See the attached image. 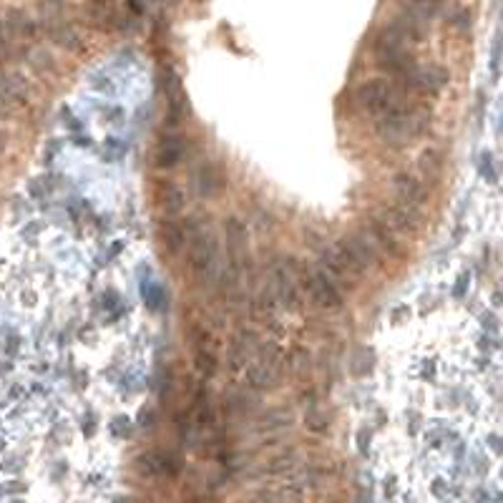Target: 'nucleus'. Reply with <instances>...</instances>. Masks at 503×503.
<instances>
[{
    "label": "nucleus",
    "instance_id": "dca6fc26",
    "mask_svg": "<svg viewBox=\"0 0 503 503\" xmlns=\"http://www.w3.org/2000/svg\"><path fill=\"white\" fill-rule=\"evenodd\" d=\"M365 234L370 237V242L377 247V252L385 257H390V260H400V257L405 255V249L400 247V239L395 231H390L388 226L382 224L380 219H370L368 222V229H365Z\"/></svg>",
    "mask_w": 503,
    "mask_h": 503
},
{
    "label": "nucleus",
    "instance_id": "9b49d317",
    "mask_svg": "<svg viewBox=\"0 0 503 503\" xmlns=\"http://www.w3.org/2000/svg\"><path fill=\"white\" fill-rule=\"evenodd\" d=\"M164 96H166V123L171 128L179 126L186 116V99L179 73L171 68H166V73H164Z\"/></svg>",
    "mask_w": 503,
    "mask_h": 503
},
{
    "label": "nucleus",
    "instance_id": "7ed1b4c3",
    "mask_svg": "<svg viewBox=\"0 0 503 503\" xmlns=\"http://www.w3.org/2000/svg\"><path fill=\"white\" fill-rule=\"evenodd\" d=\"M189 269L197 282H212L217 274V239L209 229L194 231L189 239Z\"/></svg>",
    "mask_w": 503,
    "mask_h": 503
},
{
    "label": "nucleus",
    "instance_id": "f3484780",
    "mask_svg": "<svg viewBox=\"0 0 503 503\" xmlns=\"http://www.w3.org/2000/svg\"><path fill=\"white\" fill-rule=\"evenodd\" d=\"M184 157V139L176 131L162 133V139L157 144V154H154V164L157 169H174Z\"/></svg>",
    "mask_w": 503,
    "mask_h": 503
},
{
    "label": "nucleus",
    "instance_id": "7c9ffc66",
    "mask_svg": "<svg viewBox=\"0 0 503 503\" xmlns=\"http://www.w3.org/2000/svg\"><path fill=\"white\" fill-rule=\"evenodd\" d=\"M0 114H8V104H6V99L0 96Z\"/></svg>",
    "mask_w": 503,
    "mask_h": 503
},
{
    "label": "nucleus",
    "instance_id": "a878e982",
    "mask_svg": "<svg viewBox=\"0 0 503 503\" xmlns=\"http://www.w3.org/2000/svg\"><path fill=\"white\" fill-rule=\"evenodd\" d=\"M440 6H443V0H413L411 11H416L418 16H423L425 20H428V18L433 16Z\"/></svg>",
    "mask_w": 503,
    "mask_h": 503
},
{
    "label": "nucleus",
    "instance_id": "0eeeda50",
    "mask_svg": "<svg viewBox=\"0 0 503 503\" xmlns=\"http://www.w3.org/2000/svg\"><path fill=\"white\" fill-rule=\"evenodd\" d=\"M393 189H395V197H398V207L423 217V207L428 204V191H425V184L418 179L416 174L411 171L395 174Z\"/></svg>",
    "mask_w": 503,
    "mask_h": 503
},
{
    "label": "nucleus",
    "instance_id": "6e6552de",
    "mask_svg": "<svg viewBox=\"0 0 503 503\" xmlns=\"http://www.w3.org/2000/svg\"><path fill=\"white\" fill-rule=\"evenodd\" d=\"M337 242L347 249V255L358 262V267L363 269L365 274L380 265L382 255L377 252V247L370 242V237H368L365 231H353V234H347V237H340Z\"/></svg>",
    "mask_w": 503,
    "mask_h": 503
},
{
    "label": "nucleus",
    "instance_id": "2eb2a0df",
    "mask_svg": "<svg viewBox=\"0 0 503 503\" xmlns=\"http://www.w3.org/2000/svg\"><path fill=\"white\" fill-rule=\"evenodd\" d=\"M194 365L202 377H214L217 370H219V360H217L214 353V342L209 337V332L204 330H194Z\"/></svg>",
    "mask_w": 503,
    "mask_h": 503
},
{
    "label": "nucleus",
    "instance_id": "6ab92c4d",
    "mask_svg": "<svg viewBox=\"0 0 503 503\" xmlns=\"http://www.w3.org/2000/svg\"><path fill=\"white\" fill-rule=\"evenodd\" d=\"M252 347H255V335L252 332H237L229 340L226 347V365L231 372H239L247 368L249 358H252Z\"/></svg>",
    "mask_w": 503,
    "mask_h": 503
},
{
    "label": "nucleus",
    "instance_id": "4468645a",
    "mask_svg": "<svg viewBox=\"0 0 503 503\" xmlns=\"http://www.w3.org/2000/svg\"><path fill=\"white\" fill-rule=\"evenodd\" d=\"M3 20V30H6L8 41L13 43H23V41H33L35 38V23L30 20L28 13H23L20 8H8L6 16L0 18Z\"/></svg>",
    "mask_w": 503,
    "mask_h": 503
},
{
    "label": "nucleus",
    "instance_id": "ddd939ff",
    "mask_svg": "<svg viewBox=\"0 0 503 503\" xmlns=\"http://www.w3.org/2000/svg\"><path fill=\"white\" fill-rule=\"evenodd\" d=\"M244 247H247V229H244V224L237 217H229L224 222V252L226 260H229L231 272L239 269V262L244 257Z\"/></svg>",
    "mask_w": 503,
    "mask_h": 503
},
{
    "label": "nucleus",
    "instance_id": "9d476101",
    "mask_svg": "<svg viewBox=\"0 0 503 503\" xmlns=\"http://www.w3.org/2000/svg\"><path fill=\"white\" fill-rule=\"evenodd\" d=\"M403 86L413 88L420 96H438L448 86V71L440 66H416Z\"/></svg>",
    "mask_w": 503,
    "mask_h": 503
},
{
    "label": "nucleus",
    "instance_id": "412c9836",
    "mask_svg": "<svg viewBox=\"0 0 503 503\" xmlns=\"http://www.w3.org/2000/svg\"><path fill=\"white\" fill-rule=\"evenodd\" d=\"M418 169L423 174V184H438L440 176H443V154L438 149H425L418 157Z\"/></svg>",
    "mask_w": 503,
    "mask_h": 503
},
{
    "label": "nucleus",
    "instance_id": "b1692460",
    "mask_svg": "<svg viewBox=\"0 0 503 503\" xmlns=\"http://www.w3.org/2000/svg\"><path fill=\"white\" fill-rule=\"evenodd\" d=\"M159 202H162L164 212L169 217H176L184 209V191L174 181H164V184H159Z\"/></svg>",
    "mask_w": 503,
    "mask_h": 503
},
{
    "label": "nucleus",
    "instance_id": "2f4dec72",
    "mask_svg": "<svg viewBox=\"0 0 503 503\" xmlns=\"http://www.w3.org/2000/svg\"><path fill=\"white\" fill-rule=\"evenodd\" d=\"M3 144H6V136H3V128H0V151H3Z\"/></svg>",
    "mask_w": 503,
    "mask_h": 503
},
{
    "label": "nucleus",
    "instance_id": "5701e85b",
    "mask_svg": "<svg viewBox=\"0 0 503 503\" xmlns=\"http://www.w3.org/2000/svg\"><path fill=\"white\" fill-rule=\"evenodd\" d=\"M48 35H51V41L56 43V46H63V48H68V51H81L83 48L81 33H78L71 23H66V20L51 25V28H48Z\"/></svg>",
    "mask_w": 503,
    "mask_h": 503
},
{
    "label": "nucleus",
    "instance_id": "cd10ccee",
    "mask_svg": "<svg viewBox=\"0 0 503 503\" xmlns=\"http://www.w3.org/2000/svg\"><path fill=\"white\" fill-rule=\"evenodd\" d=\"M305 425H307L310 430H313V433H325V428H327L325 418L317 416V413H315V408H310V413L305 416Z\"/></svg>",
    "mask_w": 503,
    "mask_h": 503
},
{
    "label": "nucleus",
    "instance_id": "c756f323",
    "mask_svg": "<svg viewBox=\"0 0 503 503\" xmlns=\"http://www.w3.org/2000/svg\"><path fill=\"white\" fill-rule=\"evenodd\" d=\"M126 6L131 8L136 16H141V13L146 11V0H126Z\"/></svg>",
    "mask_w": 503,
    "mask_h": 503
},
{
    "label": "nucleus",
    "instance_id": "a211bd4d",
    "mask_svg": "<svg viewBox=\"0 0 503 503\" xmlns=\"http://www.w3.org/2000/svg\"><path fill=\"white\" fill-rule=\"evenodd\" d=\"M269 295L277 305L282 307H295L297 305V287L292 274L284 269V267H277L272 269V277H269Z\"/></svg>",
    "mask_w": 503,
    "mask_h": 503
},
{
    "label": "nucleus",
    "instance_id": "f257e3e1",
    "mask_svg": "<svg viewBox=\"0 0 503 503\" xmlns=\"http://www.w3.org/2000/svg\"><path fill=\"white\" fill-rule=\"evenodd\" d=\"M425 131H428V116L423 111L408 109L405 104H398L395 109L385 111L375 121L377 139L390 149H403L405 144L420 139Z\"/></svg>",
    "mask_w": 503,
    "mask_h": 503
},
{
    "label": "nucleus",
    "instance_id": "f8f14e48",
    "mask_svg": "<svg viewBox=\"0 0 503 503\" xmlns=\"http://www.w3.org/2000/svg\"><path fill=\"white\" fill-rule=\"evenodd\" d=\"M377 219L388 226L395 234H408V237H416L420 231V214H413L408 209L398 207V204H390V207H382L380 217Z\"/></svg>",
    "mask_w": 503,
    "mask_h": 503
},
{
    "label": "nucleus",
    "instance_id": "473e14b6",
    "mask_svg": "<svg viewBox=\"0 0 503 503\" xmlns=\"http://www.w3.org/2000/svg\"><path fill=\"white\" fill-rule=\"evenodd\" d=\"M385 503H390V501H385Z\"/></svg>",
    "mask_w": 503,
    "mask_h": 503
},
{
    "label": "nucleus",
    "instance_id": "aec40b11",
    "mask_svg": "<svg viewBox=\"0 0 503 503\" xmlns=\"http://www.w3.org/2000/svg\"><path fill=\"white\" fill-rule=\"evenodd\" d=\"M224 184H226V176L222 171V166L212 162H204L202 166L197 169V189L202 197L207 199H214L219 197L222 191H224Z\"/></svg>",
    "mask_w": 503,
    "mask_h": 503
},
{
    "label": "nucleus",
    "instance_id": "f03ea898",
    "mask_svg": "<svg viewBox=\"0 0 503 503\" xmlns=\"http://www.w3.org/2000/svg\"><path fill=\"white\" fill-rule=\"evenodd\" d=\"M284 375V358L277 345H265L252 363L244 368V382L249 390H267L277 385Z\"/></svg>",
    "mask_w": 503,
    "mask_h": 503
},
{
    "label": "nucleus",
    "instance_id": "1a4fd4ad",
    "mask_svg": "<svg viewBox=\"0 0 503 503\" xmlns=\"http://www.w3.org/2000/svg\"><path fill=\"white\" fill-rule=\"evenodd\" d=\"M136 468H139V473L146 475V478H159V475L176 478L181 471V461L174 456V453H166V451H144L136 458Z\"/></svg>",
    "mask_w": 503,
    "mask_h": 503
},
{
    "label": "nucleus",
    "instance_id": "39448f33",
    "mask_svg": "<svg viewBox=\"0 0 503 503\" xmlns=\"http://www.w3.org/2000/svg\"><path fill=\"white\" fill-rule=\"evenodd\" d=\"M322 272L332 279L335 284H345V289H353L365 272L358 267V262L347 255V249L340 242L330 244L322 255Z\"/></svg>",
    "mask_w": 503,
    "mask_h": 503
},
{
    "label": "nucleus",
    "instance_id": "4be33fe9",
    "mask_svg": "<svg viewBox=\"0 0 503 503\" xmlns=\"http://www.w3.org/2000/svg\"><path fill=\"white\" fill-rule=\"evenodd\" d=\"M159 231H162V242H164V247H166L169 255L176 257V255H181V252H184L186 239H189L184 224H179V222H174V219H166Z\"/></svg>",
    "mask_w": 503,
    "mask_h": 503
},
{
    "label": "nucleus",
    "instance_id": "393cba45",
    "mask_svg": "<svg viewBox=\"0 0 503 503\" xmlns=\"http://www.w3.org/2000/svg\"><path fill=\"white\" fill-rule=\"evenodd\" d=\"M295 453H279V456L269 458V461L262 466V473H269V475H289L292 468H295Z\"/></svg>",
    "mask_w": 503,
    "mask_h": 503
},
{
    "label": "nucleus",
    "instance_id": "423d86ee",
    "mask_svg": "<svg viewBox=\"0 0 503 503\" xmlns=\"http://www.w3.org/2000/svg\"><path fill=\"white\" fill-rule=\"evenodd\" d=\"M305 292L325 313H337L342 307L340 289H337V284L322 269H313V272L305 274Z\"/></svg>",
    "mask_w": 503,
    "mask_h": 503
},
{
    "label": "nucleus",
    "instance_id": "c85d7f7f",
    "mask_svg": "<svg viewBox=\"0 0 503 503\" xmlns=\"http://www.w3.org/2000/svg\"><path fill=\"white\" fill-rule=\"evenodd\" d=\"M453 25H456L458 30H468L471 28V13L466 11V8H461V11L453 16Z\"/></svg>",
    "mask_w": 503,
    "mask_h": 503
},
{
    "label": "nucleus",
    "instance_id": "20e7f679",
    "mask_svg": "<svg viewBox=\"0 0 503 503\" xmlns=\"http://www.w3.org/2000/svg\"><path fill=\"white\" fill-rule=\"evenodd\" d=\"M358 104L365 114L370 116H382L385 111L395 109L398 104H403L400 93L390 86L385 78H368L358 86Z\"/></svg>",
    "mask_w": 503,
    "mask_h": 503
},
{
    "label": "nucleus",
    "instance_id": "bb28decb",
    "mask_svg": "<svg viewBox=\"0 0 503 503\" xmlns=\"http://www.w3.org/2000/svg\"><path fill=\"white\" fill-rule=\"evenodd\" d=\"M289 365H292V370H295L297 375H307V372H310V355H307L305 350H295Z\"/></svg>",
    "mask_w": 503,
    "mask_h": 503
}]
</instances>
